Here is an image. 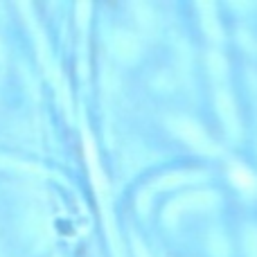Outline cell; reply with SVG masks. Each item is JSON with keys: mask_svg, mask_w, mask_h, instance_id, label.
Segmentation results:
<instances>
[{"mask_svg": "<svg viewBox=\"0 0 257 257\" xmlns=\"http://www.w3.org/2000/svg\"><path fill=\"white\" fill-rule=\"evenodd\" d=\"M246 248H248L250 257H257V232L255 230H248V235H246Z\"/></svg>", "mask_w": 257, "mask_h": 257, "instance_id": "cell-4", "label": "cell"}, {"mask_svg": "<svg viewBox=\"0 0 257 257\" xmlns=\"http://www.w3.org/2000/svg\"><path fill=\"white\" fill-rule=\"evenodd\" d=\"M183 136H185L194 147H199L201 151H214V147H212V142L208 140V136H205L196 124H192V122H185V126H183Z\"/></svg>", "mask_w": 257, "mask_h": 257, "instance_id": "cell-1", "label": "cell"}, {"mask_svg": "<svg viewBox=\"0 0 257 257\" xmlns=\"http://www.w3.org/2000/svg\"><path fill=\"white\" fill-rule=\"evenodd\" d=\"M232 181H235V185H239L241 190H253L255 187V178L241 167L232 169Z\"/></svg>", "mask_w": 257, "mask_h": 257, "instance_id": "cell-3", "label": "cell"}, {"mask_svg": "<svg viewBox=\"0 0 257 257\" xmlns=\"http://www.w3.org/2000/svg\"><path fill=\"white\" fill-rule=\"evenodd\" d=\"M219 113H221L223 124L228 126V131H230L232 136H237V111H235V104L230 102L228 95H221V97H219Z\"/></svg>", "mask_w": 257, "mask_h": 257, "instance_id": "cell-2", "label": "cell"}]
</instances>
